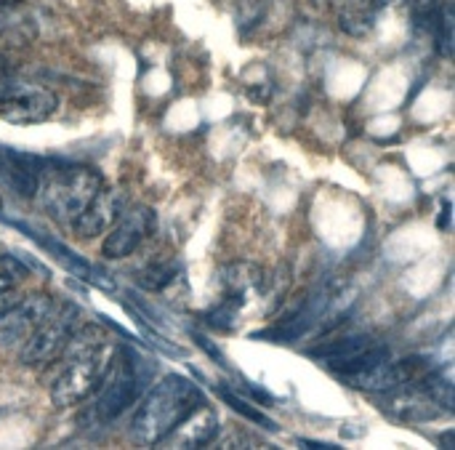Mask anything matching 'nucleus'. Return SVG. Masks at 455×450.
Masks as SVG:
<instances>
[{"label": "nucleus", "instance_id": "obj_1", "mask_svg": "<svg viewBox=\"0 0 455 450\" xmlns=\"http://www.w3.org/2000/svg\"><path fill=\"white\" fill-rule=\"evenodd\" d=\"M203 403H205L203 392L189 379H184L179 374L160 379L149 390V395L144 398V403L139 406V411L131 422L133 443L147 446V448L165 443V438Z\"/></svg>", "mask_w": 455, "mask_h": 450}, {"label": "nucleus", "instance_id": "obj_2", "mask_svg": "<svg viewBox=\"0 0 455 450\" xmlns=\"http://www.w3.org/2000/svg\"><path fill=\"white\" fill-rule=\"evenodd\" d=\"M64 352L67 363L51 384V400L56 408H72L99 390L115 347L99 328H85L83 333H72Z\"/></svg>", "mask_w": 455, "mask_h": 450}, {"label": "nucleus", "instance_id": "obj_3", "mask_svg": "<svg viewBox=\"0 0 455 450\" xmlns=\"http://www.w3.org/2000/svg\"><path fill=\"white\" fill-rule=\"evenodd\" d=\"M101 187H104V179L91 165H48L45 163L37 197L53 221L72 227Z\"/></svg>", "mask_w": 455, "mask_h": 450}, {"label": "nucleus", "instance_id": "obj_4", "mask_svg": "<svg viewBox=\"0 0 455 450\" xmlns=\"http://www.w3.org/2000/svg\"><path fill=\"white\" fill-rule=\"evenodd\" d=\"M141 382H144V376L139 374V363L133 360V355L128 350L117 347L99 390L93 392V406H91L93 419L99 424L115 422L136 400Z\"/></svg>", "mask_w": 455, "mask_h": 450}, {"label": "nucleus", "instance_id": "obj_5", "mask_svg": "<svg viewBox=\"0 0 455 450\" xmlns=\"http://www.w3.org/2000/svg\"><path fill=\"white\" fill-rule=\"evenodd\" d=\"M315 360H320L331 374H336L339 379L349 382L357 374L373 368L376 363L389 358V350L384 344H379L371 336H344L336 342H325L320 350L309 352Z\"/></svg>", "mask_w": 455, "mask_h": 450}, {"label": "nucleus", "instance_id": "obj_6", "mask_svg": "<svg viewBox=\"0 0 455 450\" xmlns=\"http://www.w3.org/2000/svg\"><path fill=\"white\" fill-rule=\"evenodd\" d=\"M77 320H80V309L75 304L53 307L51 315L21 344L19 360L24 366H43V363L56 360L67 350V344H69V339H72V333L77 328Z\"/></svg>", "mask_w": 455, "mask_h": 450}, {"label": "nucleus", "instance_id": "obj_7", "mask_svg": "<svg viewBox=\"0 0 455 450\" xmlns=\"http://www.w3.org/2000/svg\"><path fill=\"white\" fill-rule=\"evenodd\" d=\"M59 107V99L53 91L40 85H19L0 93V117L13 125H32L48 120Z\"/></svg>", "mask_w": 455, "mask_h": 450}, {"label": "nucleus", "instance_id": "obj_8", "mask_svg": "<svg viewBox=\"0 0 455 450\" xmlns=\"http://www.w3.org/2000/svg\"><path fill=\"white\" fill-rule=\"evenodd\" d=\"M155 211L149 205H131L120 213V219L115 221V227L107 232V240L101 245V253L109 261H120L128 259L155 229Z\"/></svg>", "mask_w": 455, "mask_h": 450}, {"label": "nucleus", "instance_id": "obj_9", "mask_svg": "<svg viewBox=\"0 0 455 450\" xmlns=\"http://www.w3.org/2000/svg\"><path fill=\"white\" fill-rule=\"evenodd\" d=\"M51 309H53L51 296H40V293H32L0 309V350L21 347L32 336V331L51 315Z\"/></svg>", "mask_w": 455, "mask_h": 450}, {"label": "nucleus", "instance_id": "obj_10", "mask_svg": "<svg viewBox=\"0 0 455 450\" xmlns=\"http://www.w3.org/2000/svg\"><path fill=\"white\" fill-rule=\"evenodd\" d=\"M381 395V411L403 424H424L443 414V406L416 382L400 384Z\"/></svg>", "mask_w": 455, "mask_h": 450}, {"label": "nucleus", "instance_id": "obj_11", "mask_svg": "<svg viewBox=\"0 0 455 450\" xmlns=\"http://www.w3.org/2000/svg\"><path fill=\"white\" fill-rule=\"evenodd\" d=\"M123 211H125L123 192L115 189V187H101L93 195V200L85 205V211L77 216V221L72 224V229H75L77 237L93 240V237L104 235L107 229H112Z\"/></svg>", "mask_w": 455, "mask_h": 450}, {"label": "nucleus", "instance_id": "obj_12", "mask_svg": "<svg viewBox=\"0 0 455 450\" xmlns=\"http://www.w3.org/2000/svg\"><path fill=\"white\" fill-rule=\"evenodd\" d=\"M219 283L224 288L227 299H235L243 309L251 301H261L269 296L272 288V277L267 275V269L256 267V264H229L219 272Z\"/></svg>", "mask_w": 455, "mask_h": 450}, {"label": "nucleus", "instance_id": "obj_13", "mask_svg": "<svg viewBox=\"0 0 455 450\" xmlns=\"http://www.w3.org/2000/svg\"><path fill=\"white\" fill-rule=\"evenodd\" d=\"M45 160L0 147V181L8 184L19 197H35L40 187Z\"/></svg>", "mask_w": 455, "mask_h": 450}, {"label": "nucleus", "instance_id": "obj_14", "mask_svg": "<svg viewBox=\"0 0 455 450\" xmlns=\"http://www.w3.org/2000/svg\"><path fill=\"white\" fill-rule=\"evenodd\" d=\"M216 432H219V419H216L213 408L203 403L165 438V443H171L176 448H203V446L213 443Z\"/></svg>", "mask_w": 455, "mask_h": 450}, {"label": "nucleus", "instance_id": "obj_15", "mask_svg": "<svg viewBox=\"0 0 455 450\" xmlns=\"http://www.w3.org/2000/svg\"><path fill=\"white\" fill-rule=\"evenodd\" d=\"M339 3V27L352 37H365L376 21L379 13L387 8V0H336Z\"/></svg>", "mask_w": 455, "mask_h": 450}, {"label": "nucleus", "instance_id": "obj_16", "mask_svg": "<svg viewBox=\"0 0 455 450\" xmlns=\"http://www.w3.org/2000/svg\"><path fill=\"white\" fill-rule=\"evenodd\" d=\"M176 272H179L176 264H152V267H147V269L141 272L139 283H141L147 291H163V288H168V285L176 280Z\"/></svg>", "mask_w": 455, "mask_h": 450}, {"label": "nucleus", "instance_id": "obj_17", "mask_svg": "<svg viewBox=\"0 0 455 450\" xmlns=\"http://www.w3.org/2000/svg\"><path fill=\"white\" fill-rule=\"evenodd\" d=\"M27 280V267L13 256H0V296L11 293Z\"/></svg>", "mask_w": 455, "mask_h": 450}, {"label": "nucleus", "instance_id": "obj_18", "mask_svg": "<svg viewBox=\"0 0 455 450\" xmlns=\"http://www.w3.org/2000/svg\"><path fill=\"white\" fill-rule=\"evenodd\" d=\"M405 3H408V8L413 13L416 24H421L424 29H432V24H435L437 13L443 8V3L440 0H405Z\"/></svg>", "mask_w": 455, "mask_h": 450}, {"label": "nucleus", "instance_id": "obj_19", "mask_svg": "<svg viewBox=\"0 0 455 450\" xmlns=\"http://www.w3.org/2000/svg\"><path fill=\"white\" fill-rule=\"evenodd\" d=\"M221 398H224L235 411H240L243 416H248L251 422H259V424H264L267 430H277L272 419H267V416H264V414H259L256 408H248V403H245V400H240V398H235V395H229V392H221Z\"/></svg>", "mask_w": 455, "mask_h": 450}, {"label": "nucleus", "instance_id": "obj_20", "mask_svg": "<svg viewBox=\"0 0 455 450\" xmlns=\"http://www.w3.org/2000/svg\"><path fill=\"white\" fill-rule=\"evenodd\" d=\"M301 446L312 450H341L339 446H331V443H317V440H301Z\"/></svg>", "mask_w": 455, "mask_h": 450}, {"label": "nucleus", "instance_id": "obj_21", "mask_svg": "<svg viewBox=\"0 0 455 450\" xmlns=\"http://www.w3.org/2000/svg\"><path fill=\"white\" fill-rule=\"evenodd\" d=\"M5 85H8V77H5V61L0 59V93L5 91Z\"/></svg>", "mask_w": 455, "mask_h": 450}, {"label": "nucleus", "instance_id": "obj_22", "mask_svg": "<svg viewBox=\"0 0 455 450\" xmlns=\"http://www.w3.org/2000/svg\"><path fill=\"white\" fill-rule=\"evenodd\" d=\"M5 11H8V8H0V35H3V29H5Z\"/></svg>", "mask_w": 455, "mask_h": 450}]
</instances>
